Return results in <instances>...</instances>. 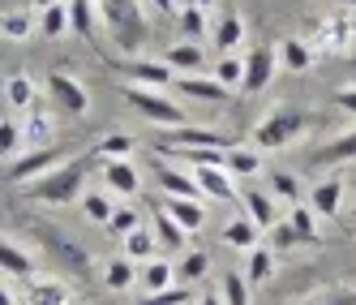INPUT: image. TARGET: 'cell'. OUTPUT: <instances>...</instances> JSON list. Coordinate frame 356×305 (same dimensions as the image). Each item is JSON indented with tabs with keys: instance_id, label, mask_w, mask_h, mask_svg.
I'll return each instance as SVG.
<instances>
[{
	"instance_id": "cell-1",
	"label": "cell",
	"mask_w": 356,
	"mask_h": 305,
	"mask_svg": "<svg viewBox=\"0 0 356 305\" xmlns=\"http://www.w3.org/2000/svg\"><path fill=\"white\" fill-rule=\"evenodd\" d=\"M95 9H99V22L108 26V35H112V43L120 52H129V56L142 52V43L150 35L142 0H95Z\"/></svg>"
},
{
	"instance_id": "cell-2",
	"label": "cell",
	"mask_w": 356,
	"mask_h": 305,
	"mask_svg": "<svg viewBox=\"0 0 356 305\" xmlns=\"http://www.w3.org/2000/svg\"><path fill=\"white\" fill-rule=\"evenodd\" d=\"M82 185H86V164L69 159V164H56L52 172H43L39 181L22 185L31 202H47V207H69L73 198H82Z\"/></svg>"
},
{
	"instance_id": "cell-3",
	"label": "cell",
	"mask_w": 356,
	"mask_h": 305,
	"mask_svg": "<svg viewBox=\"0 0 356 305\" xmlns=\"http://www.w3.org/2000/svg\"><path fill=\"white\" fill-rule=\"evenodd\" d=\"M314 125V116L305 112V108H292V104H284V108H270V116L253 130V150H279V146H292L305 130Z\"/></svg>"
},
{
	"instance_id": "cell-4",
	"label": "cell",
	"mask_w": 356,
	"mask_h": 305,
	"mask_svg": "<svg viewBox=\"0 0 356 305\" xmlns=\"http://www.w3.org/2000/svg\"><path fill=\"white\" fill-rule=\"evenodd\" d=\"M124 99H129V108L138 112V116H146V120H155V125H163V130H181V125H189L185 120V112L172 104L168 95H159V91H150V86H138V82H129L120 91Z\"/></svg>"
},
{
	"instance_id": "cell-5",
	"label": "cell",
	"mask_w": 356,
	"mask_h": 305,
	"mask_svg": "<svg viewBox=\"0 0 356 305\" xmlns=\"http://www.w3.org/2000/svg\"><path fill=\"white\" fill-rule=\"evenodd\" d=\"M47 99H52V108L65 112V116H86L90 112V95L78 78H69V73H47Z\"/></svg>"
},
{
	"instance_id": "cell-6",
	"label": "cell",
	"mask_w": 356,
	"mask_h": 305,
	"mask_svg": "<svg viewBox=\"0 0 356 305\" xmlns=\"http://www.w3.org/2000/svg\"><path fill=\"white\" fill-rule=\"evenodd\" d=\"M275 65H279V52H275L270 43H258L245 56V82H241V91L245 95H262L270 86V78H275Z\"/></svg>"
},
{
	"instance_id": "cell-7",
	"label": "cell",
	"mask_w": 356,
	"mask_h": 305,
	"mask_svg": "<svg viewBox=\"0 0 356 305\" xmlns=\"http://www.w3.org/2000/svg\"><path fill=\"white\" fill-rule=\"evenodd\" d=\"M60 164V146H39V150H26L13 168H9V181H17V185H31V181H39L43 172H52Z\"/></svg>"
},
{
	"instance_id": "cell-8",
	"label": "cell",
	"mask_w": 356,
	"mask_h": 305,
	"mask_svg": "<svg viewBox=\"0 0 356 305\" xmlns=\"http://www.w3.org/2000/svg\"><path fill=\"white\" fill-rule=\"evenodd\" d=\"M176 146H215V150H227L232 138H223L215 130H197V125H181V130H168L155 142V150H176Z\"/></svg>"
},
{
	"instance_id": "cell-9",
	"label": "cell",
	"mask_w": 356,
	"mask_h": 305,
	"mask_svg": "<svg viewBox=\"0 0 356 305\" xmlns=\"http://www.w3.org/2000/svg\"><path fill=\"white\" fill-rule=\"evenodd\" d=\"M236 202L245 207V219L258 228H275L279 224V207H275V198H266V194H258V189H236Z\"/></svg>"
},
{
	"instance_id": "cell-10",
	"label": "cell",
	"mask_w": 356,
	"mask_h": 305,
	"mask_svg": "<svg viewBox=\"0 0 356 305\" xmlns=\"http://www.w3.org/2000/svg\"><path fill=\"white\" fill-rule=\"evenodd\" d=\"M352 159H356V130H352V134H339V138H330V142H322L314 155H309V164H314V168L352 164Z\"/></svg>"
},
{
	"instance_id": "cell-11",
	"label": "cell",
	"mask_w": 356,
	"mask_h": 305,
	"mask_svg": "<svg viewBox=\"0 0 356 305\" xmlns=\"http://www.w3.org/2000/svg\"><path fill=\"white\" fill-rule=\"evenodd\" d=\"M172 86L181 95H189V99H202V104H227V95H232V91H223L215 78H189V73H176Z\"/></svg>"
},
{
	"instance_id": "cell-12",
	"label": "cell",
	"mask_w": 356,
	"mask_h": 305,
	"mask_svg": "<svg viewBox=\"0 0 356 305\" xmlns=\"http://www.w3.org/2000/svg\"><path fill=\"white\" fill-rule=\"evenodd\" d=\"M163 215H172L185 233H197V228L207 224V207H202V198H163Z\"/></svg>"
},
{
	"instance_id": "cell-13",
	"label": "cell",
	"mask_w": 356,
	"mask_h": 305,
	"mask_svg": "<svg viewBox=\"0 0 356 305\" xmlns=\"http://www.w3.org/2000/svg\"><path fill=\"white\" fill-rule=\"evenodd\" d=\"M120 73H129V78H138L142 86L159 91V86H172L176 73L163 65V61H120Z\"/></svg>"
},
{
	"instance_id": "cell-14",
	"label": "cell",
	"mask_w": 356,
	"mask_h": 305,
	"mask_svg": "<svg viewBox=\"0 0 356 305\" xmlns=\"http://www.w3.org/2000/svg\"><path fill=\"white\" fill-rule=\"evenodd\" d=\"M104 181H108V194H120V198H129V194L142 189V176H138V168H134L129 159L104 164Z\"/></svg>"
},
{
	"instance_id": "cell-15",
	"label": "cell",
	"mask_w": 356,
	"mask_h": 305,
	"mask_svg": "<svg viewBox=\"0 0 356 305\" xmlns=\"http://www.w3.org/2000/svg\"><path fill=\"white\" fill-rule=\"evenodd\" d=\"M193 185L202 194L219 198V202H236V185H232V176H227V168H197L193 172Z\"/></svg>"
},
{
	"instance_id": "cell-16",
	"label": "cell",
	"mask_w": 356,
	"mask_h": 305,
	"mask_svg": "<svg viewBox=\"0 0 356 305\" xmlns=\"http://www.w3.org/2000/svg\"><path fill=\"white\" fill-rule=\"evenodd\" d=\"M0 271L13 275V279H26V275H35V263H31V253L22 249L17 241L0 237Z\"/></svg>"
},
{
	"instance_id": "cell-17",
	"label": "cell",
	"mask_w": 356,
	"mask_h": 305,
	"mask_svg": "<svg viewBox=\"0 0 356 305\" xmlns=\"http://www.w3.org/2000/svg\"><path fill=\"white\" fill-rule=\"evenodd\" d=\"M339 202H343V181H322V185H314V215H322V219H335L339 215Z\"/></svg>"
},
{
	"instance_id": "cell-18",
	"label": "cell",
	"mask_w": 356,
	"mask_h": 305,
	"mask_svg": "<svg viewBox=\"0 0 356 305\" xmlns=\"http://www.w3.org/2000/svg\"><path fill=\"white\" fill-rule=\"evenodd\" d=\"M65 13H69V31L82 35V39H95V0H65Z\"/></svg>"
},
{
	"instance_id": "cell-19",
	"label": "cell",
	"mask_w": 356,
	"mask_h": 305,
	"mask_svg": "<svg viewBox=\"0 0 356 305\" xmlns=\"http://www.w3.org/2000/svg\"><path fill=\"white\" fill-rule=\"evenodd\" d=\"M26 305H73V297L56 279H35V284H26Z\"/></svg>"
},
{
	"instance_id": "cell-20",
	"label": "cell",
	"mask_w": 356,
	"mask_h": 305,
	"mask_svg": "<svg viewBox=\"0 0 356 305\" xmlns=\"http://www.w3.org/2000/svg\"><path fill=\"white\" fill-rule=\"evenodd\" d=\"M35 13L31 9H9V13H0V35L5 39H13V43H22V39H31L35 35Z\"/></svg>"
},
{
	"instance_id": "cell-21",
	"label": "cell",
	"mask_w": 356,
	"mask_h": 305,
	"mask_svg": "<svg viewBox=\"0 0 356 305\" xmlns=\"http://www.w3.org/2000/svg\"><path fill=\"white\" fill-rule=\"evenodd\" d=\"M155 181H159L163 198H202V189L193 185V176L176 172V168H159V172H155Z\"/></svg>"
},
{
	"instance_id": "cell-22",
	"label": "cell",
	"mask_w": 356,
	"mask_h": 305,
	"mask_svg": "<svg viewBox=\"0 0 356 305\" xmlns=\"http://www.w3.org/2000/svg\"><path fill=\"white\" fill-rule=\"evenodd\" d=\"M223 168H227V176H253L262 168V155L253 146H227L223 150Z\"/></svg>"
},
{
	"instance_id": "cell-23",
	"label": "cell",
	"mask_w": 356,
	"mask_h": 305,
	"mask_svg": "<svg viewBox=\"0 0 356 305\" xmlns=\"http://www.w3.org/2000/svg\"><path fill=\"white\" fill-rule=\"evenodd\" d=\"M284 219H288V224H292V233H296V237H300V245H314V249H318V245H322V237H318V224H314V219H318V215H314V211H309V207H300V202H296V207H292V211H288V215H284Z\"/></svg>"
},
{
	"instance_id": "cell-24",
	"label": "cell",
	"mask_w": 356,
	"mask_h": 305,
	"mask_svg": "<svg viewBox=\"0 0 356 305\" xmlns=\"http://www.w3.org/2000/svg\"><path fill=\"white\" fill-rule=\"evenodd\" d=\"M5 104L17 108V112L35 104V78H31V73H13V78L5 82Z\"/></svg>"
},
{
	"instance_id": "cell-25",
	"label": "cell",
	"mask_w": 356,
	"mask_h": 305,
	"mask_svg": "<svg viewBox=\"0 0 356 305\" xmlns=\"http://www.w3.org/2000/svg\"><path fill=\"white\" fill-rule=\"evenodd\" d=\"M270 271H275V253L253 245V249H249V263H245V284H249V288H253V284H266Z\"/></svg>"
},
{
	"instance_id": "cell-26",
	"label": "cell",
	"mask_w": 356,
	"mask_h": 305,
	"mask_svg": "<svg viewBox=\"0 0 356 305\" xmlns=\"http://www.w3.org/2000/svg\"><path fill=\"white\" fill-rule=\"evenodd\" d=\"M185 228L176 224L172 215H163V211H155V245H163V249H185Z\"/></svg>"
},
{
	"instance_id": "cell-27",
	"label": "cell",
	"mask_w": 356,
	"mask_h": 305,
	"mask_svg": "<svg viewBox=\"0 0 356 305\" xmlns=\"http://www.w3.org/2000/svg\"><path fill=\"white\" fill-rule=\"evenodd\" d=\"M138 284H142V292H163V288H172V267L159 263V258H150L138 271Z\"/></svg>"
},
{
	"instance_id": "cell-28",
	"label": "cell",
	"mask_w": 356,
	"mask_h": 305,
	"mask_svg": "<svg viewBox=\"0 0 356 305\" xmlns=\"http://www.w3.org/2000/svg\"><path fill=\"white\" fill-rule=\"evenodd\" d=\"M163 65H168L172 73H176V69L189 73V69L202 65V47H193V43H172V47H168V56H163Z\"/></svg>"
},
{
	"instance_id": "cell-29",
	"label": "cell",
	"mask_w": 356,
	"mask_h": 305,
	"mask_svg": "<svg viewBox=\"0 0 356 305\" xmlns=\"http://www.w3.org/2000/svg\"><path fill=\"white\" fill-rule=\"evenodd\" d=\"M223 241L232 245V249H253V245H258V228H253L245 215H236L232 224L223 228Z\"/></svg>"
},
{
	"instance_id": "cell-30",
	"label": "cell",
	"mask_w": 356,
	"mask_h": 305,
	"mask_svg": "<svg viewBox=\"0 0 356 305\" xmlns=\"http://www.w3.org/2000/svg\"><path fill=\"white\" fill-rule=\"evenodd\" d=\"M104 284L116 288V292H120V288H129V284H138V267H134L129 258H112V263L104 267Z\"/></svg>"
},
{
	"instance_id": "cell-31",
	"label": "cell",
	"mask_w": 356,
	"mask_h": 305,
	"mask_svg": "<svg viewBox=\"0 0 356 305\" xmlns=\"http://www.w3.org/2000/svg\"><path fill=\"white\" fill-rule=\"evenodd\" d=\"M241 39H245V22H241L236 13H227L219 26H215V47H219V52H232Z\"/></svg>"
},
{
	"instance_id": "cell-32",
	"label": "cell",
	"mask_w": 356,
	"mask_h": 305,
	"mask_svg": "<svg viewBox=\"0 0 356 305\" xmlns=\"http://www.w3.org/2000/svg\"><path fill=\"white\" fill-rule=\"evenodd\" d=\"M284 65L292 73H305V69L314 65V47L305 43V39H284Z\"/></svg>"
},
{
	"instance_id": "cell-33",
	"label": "cell",
	"mask_w": 356,
	"mask_h": 305,
	"mask_svg": "<svg viewBox=\"0 0 356 305\" xmlns=\"http://www.w3.org/2000/svg\"><path fill=\"white\" fill-rule=\"evenodd\" d=\"M65 31H69V13H65V5H52V9L39 13V35H43V39H60Z\"/></svg>"
},
{
	"instance_id": "cell-34",
	"label": "cell",
	"mask_w": 356,
	"mask_h": 305,
	"mask_svg": "<svg viewBox=\"0 0 356 305\" xmlns=\"http://www.w3.org/2000/svg\"><path fill=\"white\" fill-rule=\"evenodd\" d=\"M215 82H219L223 91H236V86L245 82V61H236V56H223V61L215 65Z\"/></svg>"
},
{
	"instance_id": "cell-35",
	"label": "cell",
	"mask_w": 356,
	"mask_h": 305,
	"mask_svg": "<svg viewBox=\"0 0 356 305\" xmlns=\"http://www.w3.org/2000/svg\"><path fill=\"white\" fill-rule=\"evenodd\" d=\"M47 138H52V125H47V116H39V112H31V120H26V130H22V146H47Z\"/></svg>"
},
{
	"instance_id": "cell-36",
	"label": "cell",
	"mask_w": 356,
	"mask_h": 305,
	"mask_svg": "<svg viewBox=\"0 0 356 305\" xmlns=\"http://www.w3.org/2000/svg\"><path fill=\"white\" fill-rule=\"evenodd\" d=\"M99 155H104L108 164H112V159H129V155H134V138H129V134H108L104 142H99Z\"/></svg>"
},
{
	"instance_id": "cell-37",
	"label": "cell",
	"mask_w": 356,
	"mask_h": 305,
	"mask_svg": "<svg viewBox=\"0 0 356 305\" xmlns=\"http://www.w3.org/2000/svg\"><path fill=\"white\" fill-rule=\"evenodd\" d=\"M124 253H129V263H134V258H150V253H155V233L134 228V233L124 237Z\"/></svg>"
},
{
	"instance_id": "cell-38",
	"label": "cell",
	"mask_w": 356,
	"mask_h": 305,
	"mask_svg": "<svg viewBox=\"0 0 356 305\" xmlns=\"http://www.w3.org/2000/svg\"><path fill=\"white\" fill-rule=\"evenodd\" d=\"M112 202H108V194H82V215L86 219H95V224H108L112 219Z\"/></svg>"
},
{
	"instance_id": "cell-39",
	"label": "cell",
	"mask_w": 356,
	"mask_h": 305,
	"mask_svg": "<svg viewBox=\"0 0 356 305\" xmlns=\"http://www.w3.org/2000/svg\"><path fill=\"white\" fill-rule=\"evenodd\" d=\"M223 301L227 305H249V284H245L241 271H227L223 275Z\"/></svg>"
},
{
	"instance_id": "cell-40",
	"label": "cell",
	"mask_w": 356,
	"mask_h": 305,
	"mask_svg": "<svg viewBox=\"0 0 356 305\" xmlns=\"http://www.w3.org/2000/svg\"><path fill=\"white\" fill-rule=\"evenodd\" d=\"M181 35H185V39H202V35H207V13L181 5Z\"/></svg>"
},
{
	"instance_id": "cell-41",
	"label": "cell",
	"mask_w": 356,
	"mask_h": 305,
	"mask_svg": "<svg viewBox=\"0 0 356 305\" xmlns=\"http://www.w3.org/2000/svg\"><path fill=\"white\" fill-rule=\"evenodd\" d=\"M270 189H275V198H284V202H292V207H296V202H300V181H296L292 172H275V181H270Z\"/></svg>"
},
{
	"instance_id": "cell-42",
	"label": "cell",
	"mask_w": 356,
	"mask_h": 305,
	"mask_svg": "<svg viewBox=\"0 0 356 305\" xmlns=\"http://www.w3.org/2000/svg\"><path fill=\"white\" fill-rule=\"evenodd\" d=\"M108 228H112V233H120V237H129L134 228H142V215H138L134 207H116L112 219H108Z\"/></svg>"
},
{
	"instance_id": "cell-43",
	"label": "cell",
	"mask_w": 356,
	"mask_h": 305,
	"mask_svg": "<svg viewBox=\"0 0 356 305\" xmlns=\"http://www.w3.org/2000/svg\"><path fill=\"white\" fill-rule=\"evenodd\" d=\"M211 271V253L207 249H197V253H189V258L181 263V279H189V284H193V279H202V275H207Z\"/></svg>"
},
{
	"instance_id": "cell-44",
	"label": "cell",
	"mask_w": 356,
	"mask_h": 305,
	"mask_svg": "<svg viewBox=\"0 0 356 305\" xmlns=\"http://www.w3.org/2000/svg\"><path fill=\"white\" fill-rule=\"evenodd\" d=\"M189 301H193L189 288H163V292H150L142 305H189Z\"/></svg>"
},
{
	"instance_id": "cell-45",
	"label": "cell",
	"mask_w": 356,
	"mask_h": 305,
	"mask_svg": "<svg viewBox=\"0 0 356 305\" xmlns=\"http://www.w3.org/2000/svg\"><path fill=\"white\" fill-rule=\"evenodd\" d=\"M22 150V130L13 120H0V155H17Z\"/></svg>"
},
{
	"instance_id": "cell-46",
	"label": "cell",
	"mask_w": 356,
	"mask_h": 305,
	"mask_svg": "<svg viewBox=\"0 0 356 305\" xmlns=\"http://www.w3.org/2000/svg\"><path fill=\"white\" fill-rule=\"evenodd\" d=\"M270 241H275V249H296V245H300V237L292 233L288 219H279V224L270 228Z\"/></svg>"
},
{
	"instance_id": "cell-47",
	"label": "cell",
	"mask_w": 356,
	"mask_h": 305,
	"mask_svg": "<svg viewBox=\"0 0 356 305\" xmlns=\"http://www.w3.org/2000/svg\"><path fill=\"white\" fill-rule=\"evenodd\" d=\"M335 108L356 116V86H343V91H335Z\"/></svg>"
},
{
	"instance_id": "cell-48",
	"label": "cell",
	"mask_w": 356,
	"mask_h": 305,
	"mask_svg": "<svg viewBox=\"0 0 356 305\" xmlns=\"http://www.w3.org/2000/svg\"><path fill=\"white\" fill-rule=\"evenodd\" d=\"M314 305H356V292H352V288H343V292H326V297L314 301Z\"/></svg>"
},
{
	"instance_id": "cell-49",
	"label": "cell",
	"mask_w": 356,
	"mask_h": 305,
	"mask_svg": "<svg viewBox=\"0 0 356 305\" xmlns=\"http://www.w3.org/2000/svg\"><path fill=\"white\" fill-rule=\"evenodd\" d=\"M155 9H163V13H176V0H150Z\"/></svg>"
},
{
	"instance_id": "cell-50",
	"label": "cell",
	"mask_w": 356,
	"mask_h": 305,
	"mask_svg": "<svg viewBox=\"0 0 356 305\" xmlns=\"http://www.w3.org/2000/svg\"><path fill=\"white\" fill-rule=\"evenodd\" d=\"M0 305H17V297H13V292H9L5 284H0Z\"/></svg>"
},
{
	"instance_id": "cell-51",
	"label": "cell",
	"mask_w": 356,
	"mask_h": 305,
	"mask_svg": "<svg viewBox=\"0 0 356 305\" xmlns=\"http://www.w3.org/2000/svg\"><path fill=\"white\" fill-rule=\"evenodd\" d=\"M185 5H189V9H202V13H207V9L215 5V0H185Z\"/></svg>"
},
{
	"instance_id": "cell-52",
	"label": "cell",
	"mask_w": 356,
	"mask_h": 305,
	"mask_svg": "<svg viewBox=\"0 0 356 305\" xmlns=\"http://www.w3.org/2000/svg\"><path fill=\"white\" fill-rule=\"evenodd\" d=\"M52 5H65V0H35V9L43 13V9H52Z\"/></svg>"
},
{
	"instance_id": "cell-53",
	"label": "cell",
	"mask_w": 356,
	"mask_h": 305,
	"mask_svg": "<svg viewBox=\"0 0 356 305\" xmlns=\"http://www.w3.org/2000/svg\"><path fill=\"white\" fill-rule=\"evenodd\" d=\"M197 305H219V301H215V297H202V301H197Z\"/></svg>"
},
{
	"instance_id": "cell-54",
	"label": "cell",
	"mask_w": 356,
	"mask_h": 305,
	"mask_svg": "<svg viewBox=\"0 0 356 305\" xmlns=\"http://www.w3.org/2000/svg\"><path fill=\"white\" fill-rule=\"evenodd\" d=\"M339 5H352V9H356V0H339Z\"/></svg>"
},
{
	"instance_id": "cell-55",
	"label": "cell",
	"mask_w": 356,
	"mask_h": 305,
	"mask_svg": "<svg viewBox=\"0 0 356 305\" xmlns=\"http://www.w3.org/2000/svg\"><path fill=\"white\" fill-rule=\"evenodd\" d=\"M348 65H352V69H356V56H348Z\"/></svg>"
},
{
	"instance_id": "cell-56",
	"label": "cell",
	"mask_w": 356,
	"mask_h": 305,
	"mask_svg": "<svg viewBox=\"0 0 356 305\" xmlns=\"http://www.w3.org/2000/svg\"><path fill=\"white\" fill-rule=\"evenodd\" d=\"M352 31H356V17H352Z\"/></svg>"
}]
</instances>
